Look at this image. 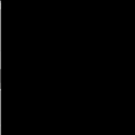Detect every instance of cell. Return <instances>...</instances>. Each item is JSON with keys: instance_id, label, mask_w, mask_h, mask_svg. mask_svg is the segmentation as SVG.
<instances>
[{"instance_id": "cell-1", "label": "cell", "mask_w": 135, "mask_h": 135, "mask_svg": "<svg viewBox=\"0 0 135 135\" xmlns=\"http://www.w3.org/2000/svg\"><path fill=\"white\" fill-rule=\"evenodd\" d=\"M1 70L0 69V90L1 89Z\"/></svg>"}, {"instance_id": "cell-2", "label": "cell", "mask_w": 135, "mask_h": 135, "mask_svg": "<svg viewBox=\"0 0 135 135\" xmlns=\"http://www.w3.org/2000/svg\"><path fill=\"white\" fill-rule=\"evenodd\" d=\"M0 7H1V6H0Z\"/></svg>"}]
</instances>
